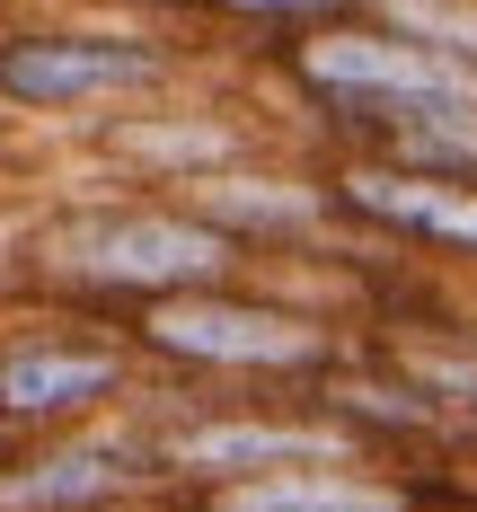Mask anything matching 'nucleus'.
<instances>
[{
  "label": "nucleus",
  "mask_w": 477,
  "mask_h": 512,
  "mask_svg": "<svg viewBox=\"0 0 477 512\" xmlns=\"http://www.w3.org/2000/svg\"><path fill=\"white\" fill-rule=\"evenodd\" d=\"M248 256L230 248L195 204L142 195V186H45L36 204L0 230V301L89 309V318H133V309L230 283Z\"/></svg>",
  "instance_id": "obj_1"
},
{
  "label": "nucleus",
  "mask_w": 477,
  "mask_h": 512,
  "mask_svg": "<svg viewBox=\"0 0 477 512\" xmlns=\"http://www.w3.org/2000/svg\"><path fill=\"white\" fill-rule=\"evenodd\" d=\"M212 62H221V36L106 18L80 0H0V124L9 133H71L89 115L204 80Z\"/></svg>",
  "instance_id": "obj_2"
},
{
  "label": "nucleus",
  "mask_w": 477,
  "mask_h": 512,
  "mask_svg": "<svg viewBox=\"0 0 477 512\" xmlns=\"http://www.w3.org/2000/svg\"><path fill=\"white\" fill-rule=\"evenodd\" d=\"M142 380H177V389H318L327 371L354 362V327L318 318L292 301L274 274H230V283H195L168 301L124 318Z\"/></svg>",
  "instance_id": "obj_3"
},
{
  "label": "nucleus",
  "mask_w": 477,
  "mask_h": 512,
  "mask_svg": "<svg viewBox=\"0 0 477 512\" xmlns=\"http://www.w3.org/2000/svg\"><path fill=\"white\" fill-rule=\"evenodd\" d=\"M62 142L80 159V177H98V186L177 195V186H195L212 168H239V159H257V151H283L292 124H283V106L265 98V80L212 62L204 80H186V89H168V98H142V106H115V115H89V124H71Z\"/></svg>",
  "instance_id": "obj_4"
},
{
  "label": "nucleus",
  "mask_w": 477,
  "mask_h": 512,
  "mask_svg": "<svg viewBox=\"0 0 477 512\" xmlns=\"http://www.w3.org/2000/svg\"><path fill=\"white\" fill-rule=\"evenodd\" d=\"M142 398V354L124 318L0 301V442H45L106 424Z\"/></svg>",
  "instance_id": "obj_5"
},
{
  "label": "nucleus",
  "mask_w": 477,
  "mask_h": 512,
  "mask_svg": "<svg viewBox=\"0 0 477 512\" xmlns=\"http://www.w3.org/2000/svg\"><path fill=\"white\" fill-rule=\"evenodd\" d=\"M318 159H327L336 221L354 239L398 248L477 292V177H424V168H389L371 151H318Z\"/></svg>",
  "instance_id": "obj_6"
},
{
  "label": "nucleus",
  "mask_w": 477,
  "mask_h": 512,
  "mask_svg": "<svg viewBox=\"0 0 477 512\" xmlns=\"http://www.w3.org/2000/svg\"><path fill=\"white\" fill-rule=\"evenodd\" d=\"M177 204H195L248 256V274H274V265H301L318 256L345 221H336V195H327V159L310 142H283V151H257L239 168H212L195 186H177Z\"/></svg>",
  "instance_id": "obj_7"
},
{
  "label": "nucleus",
  "mask_w": 477,
  "mask_h": 512,
  "mask_svg": "<svg viewBox=\"0 0 477 512\" xmlns=\"http://www.w3.org/2000/svg\"><path fill=\"white\" fill-rule=\"evenodd\" d=\"M159 468L133 407L45 433V442H0V512H159Z\"/></svg>",
  "instance_id": "obj_8"
},
{
  "label": "nucleus",
  "mask_w": 477,
  "mask_h": 512,
  "mask_svg": "<svg viewBox=\"0 0 477 512\" xmlns=\"http://www.w3.org/2000/svg\"><path fill=\"white\" fill-rule=\"evenodd\" d=\"M159 512H424V495H416V468H389V460H301V468L204 486V495H168Z\"/></svg>",
  "instance_id": "obj_9"
},
{
  "label": "nucleus",
  "mask_w": 477,
  "mask_h": 512,
  "mask_svg": "<svg viewBox=\"0 0 477 512\" xmlns=\"http://www.w3.org/2000/svg\"><path fill=\"white\" fill-rule=\"evenodd\" d=\"M389 380H407L424 407L451 424V442L477 433V318L460 327H407V336H354Z\"/></svg>",
  "instance_id": "obj_10"
},
{
  "label": "nucleus",
  "mask_w": 477,
  "mask_h": 512,
  "mask_svg": "<svg viewBox=\"0 0 477 512\" xmlns=\"http://www.w3.org/2000/svg\"><path fill=\"white\" fill-rule=\"evenodd\" d=\"M371 0H204V36H221V62L248 71L257 53L292 45L310 27H336V18H363Z\"/></svg>",
  "instance_id": "obj_11"
}]
</instances>
